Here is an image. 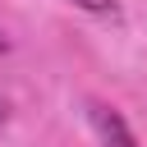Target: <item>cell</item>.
I'll return each instance as SVG.
<instances>
[{
	"label": "cell",
	"mask_w": 147,
	"mask_h": 147,
	"mask_svg": "<svg viewBox=\"0 0 147 147\" xmlns=\"http://www.w3.org/2000/svg\"><path fill=\"white\" fill-rule=\"evenodd\" d=\"M78 9H92V14H110L115 9V0H74Z\"/></svg>",
	"instance_id": "7a4b0ae2"
},
{
	"label": "cell",
	"mask_w": 147,
	"mask_h": 147,
	"mask_svg": "<svg viewBox=\"0 0 147 147\" xmlns=\"http://www.w3.org/2000/svg\"><path fill=\"white\" fill-rule=\"evenodd\" d=\"M0 124H5V101H0Z\"/></svg>",
	"instance_id": "277c9868"
},
{
	"label": "cell",
	"mask_w": 147,
	"mask_h": 147,
	"mask_svg": "<svg viewBox=\"0 0 147 147\" xmlns=\"http://www.w3.org/2000/svg\"><path fill=\"white\" fill-rule=\"evenodd\" d=\"M0 51H9V41H5V32H0Z\"/></svg>",
	"instance_id": "3957f363"
},
{
	"label": "cell",
	"mask_w": 147,
	"mask_h": 147,
	"mask_svg": "<svg viewBox=\"0 0 147 147\" xmlns=\"http://www.w3.org/2000/svg\"><path fill=\"white\" fill-rule=\"evenodd\" d=\"M92 119H96V133H101V147H138L119 110H106V106H96V110H92Z\"/></svg>",
	"instance_id": "6da1fadb"
}]
</instances>
